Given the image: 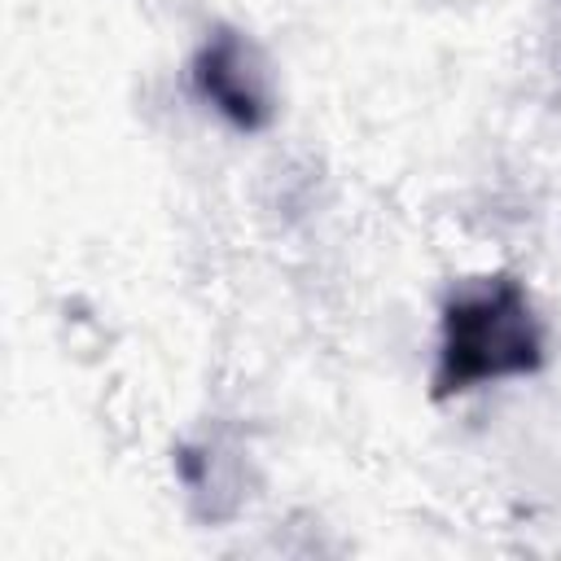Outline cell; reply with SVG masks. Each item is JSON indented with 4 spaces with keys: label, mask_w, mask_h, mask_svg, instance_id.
<instances>
[{
    "label": "cell",
    "mask_w": 561,
    "mask_h": 561,
    "mask_svg": "<svg viewBox=\"0 0 561 561\" xmlns=\"http://www.w3.org/2000/svg\"><path fill=\"white\" fill-rule=\"evenodd\" d=\"M193 88L237 131H259L272 118V83H267L263 57L232 26H215L202 39L193 57Z\"/></svg>",
    "instance_id": "cell-2"
},
{
    "label": "cell",
    "mask_w": 561,
    "mask_h": 561,
    "mask_svg": "<svg viewBox=\"0 0 561 561\" xmlns=\"http://www.w3.org/2000/svg\"><path fill=\"white\" fill-rule=\"evenodd\" d=\"M543 364V329L526 289L495 272L460 285L443 302L434 399H456L491 381L530 377Z\"/></svg>",
    "instance_id": "cell-1"
}]
</instances>
